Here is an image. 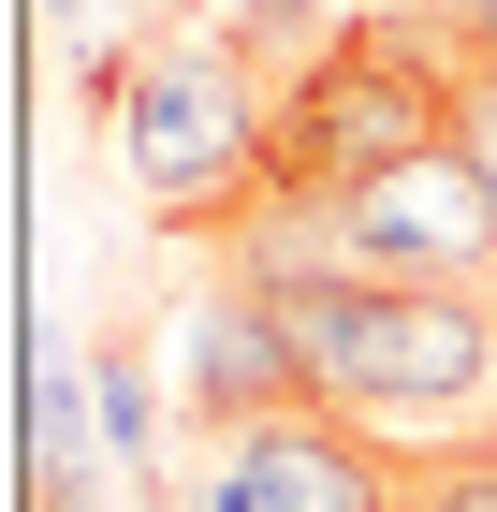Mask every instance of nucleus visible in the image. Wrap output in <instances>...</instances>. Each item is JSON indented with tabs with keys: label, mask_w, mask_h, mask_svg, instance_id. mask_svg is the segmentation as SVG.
<instances>
[{
	"label": "nucleus",
	"mask_w": 497,
	"mask_h": 512,
	"mask_svg": "<svg viewBox=\"0 0 497 512\" xmlns=\"http://www.w3.org/2000/svg\"><path fill=\"white\" fill-rule=\"evenodd\" d=\"M103 147H117V176H132V205L161 235H234L278 191L264 176L278 103H264V74L220 30H161L132 59H103Z\"/></svg>",
	"instance_id": "f257e3e1"
},
{
	"label": "nucleus",
	"mask_w": 497,
	"mask_h": 512,
	"mask_svg": "<svg viewBox=\"0 0 497 512\" xmlns=\"http://www.w3.org/2000/svg\"><path fill=\"white\" fill-rule=\"evenodd\" d=\"M278 308H293V337H307L322 410H395V425H424V410H483L497 395V308H483V278L307 264V278H278Z\"/></svg>",
	"instance_id": "f03ea898"
},
{
	"label": "nucleus",
	"mask_w": 497,
	"mask_h": 512,
	"mask_svg": "<svg viewBox=\"0 0 497 512\" xmlns=\"http://www.w3.org/2000/svg\"><path fill=\"white\" fill-rule=\"evenodd\" d=\"M454 74H468V59H439L424 30L351 15V30L322 44L293 88H278V147H264V176H278L293 205H337L351 176H381V161L454 147Z\"/></svg>",
	"instance_id": "7ed1b4c3"
},
{
	"label": "nucleus",
	"mask_w": 497,
	"mask_h": 512,
	"mask_svg": "<svg viewBox=\"0 0 497 512\" xmlns=\"http://www.w3.org/2000/svg\"><path fill=\"white\" fill-rule=\"evenodd\" d=\"M161 512H395V454L351 439V410H264V425H205Z\"/></svg>",
	"instance_id": "20e7f679"
},
{
	"label": "nucleus",
	"mask_w": 497,
	"mask_h": 512,
	"mask_svg": "<svg viewBox=\"0 0 497 512\" xmlns=\"http://www.w3.org/2000/svg\"><path fill=\"white\" fill-rule=\"evenodd\" d=\"M322 264H366V278H483L497 264V176L468 147H410L381 176H351L322 205Z\"/></svg>",
	"instance_id": "39448f33"
},
{
	"label": "nucleus",
	"mask_w": 497,
	"mask_h": 512,
	"mask_svg": "<svg viewBox=\"0 0 497 512\" xmlns=\"http://www.w3.org/2000/svg\"><path fill=\"white\" fill-rule=\"evenodd\" d=\"M264 410H322V381H307V337L278 308V278L220 264L191 293V425H264Z\"/></svg>",
	"instance_id": "423d86ee"
},
{
	"label": "nucleus",
	"mask_w": 497,
	"mask_h": 512,
	"mask_svg": "<svg viewBox=\"0 0 497 512\" xmlns=\"http://www.w3.org/2000/svg\"><path fill=\"white\" fill-rule=\"evenodd\" d=\"M88 410H103V454L132 483H147V454H161V425H147V352H132V322H117L103 352H88Z\"/></svg>",
	"instance_id": "0eeeda50"
},
{
	"label": "nucleus",
	"mask_w": 497,
	"mask_h": 512,
	"mask_svg": "<svg viewBox=\"0 0 497 512\" xmlns=\"http://www.w3.org/2000/svg\"><path fill=\"white\" fill-rule=\"evenodd\" d=\"M395 512H497V454H395Z\"/></svg>",
	"instance_id": "6e6552de"
},
{
	"label": "nucleus",
	"mask_w": 497,
	"mask_h": 512,
	"mask_svg": "<svg viewBox=\"0 0 497 512\" xmlns=\"http://www.w3.org/2000/svg\"><path fill=\"white\" fill-rule=\"evenodd\" d=\"M30 15H44V30H88V0H30Z\"/></svg>",
	"instance_id": "1a4fd4ad"
}]
</instances>
